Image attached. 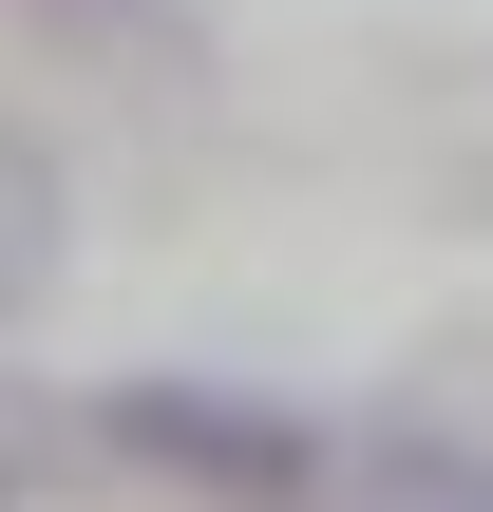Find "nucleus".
Listing matches in <instances>:
<instances>
[{
	"label": "nucleus",
	"instance_id": "obj_1",
	"mask_svg": "<svg viewBox=\"0 0 493 512\" xmlns=\"http://www.w3.org/2000/svg\"><path fill=\"white\" fill-rule=\"evenodd\" d=\"M95 456H133V475H171L209 512H304L323 494V437L285 399H228V380H114L95 399Z\"/></svg>",
	"mask_w": 493,
	"mask_h": 512
},
{
	"label": "nucleus",
	"instance_id": "obj_2",
	"mask_svg": "<svg viewBox=\"0 0 493 512\" xmlns=\"http://www.w3.org/2000/svg\"><path fill=\"white\" fill-rule=\"evenodd\" d=\"M57 247H76V190H57V152L0 114V323H19V304H57Z\"/></svg>",
	"mask_w": 493,
	"mask_h": 512
},
{
	"label": "nucleus",
	"instance_id": "obj_3",
	"mask_svg": "<svg viewBox=\"0 0 493 512\" xmlns=\"http://www.w3.org/2000/svg\"><path fill=\"white\" fill-rule=\"evenodd\" d=\"M361 512H493V456L437 437V418H399V437H361Z\"/></svg>",
	"mask_w": 493,
	"mask_h": 512
},
{
	"label": "nucleus",
	"instance_id": "obj_4",
	"mask_svg": "<svg viewBox=\"0 0 493 512\" xmlns=\"http://www.w3.org/2000/svg\"><path fill=\"white\" fill-rule=\"evenodd\" d=\"M19 19H57V38H114V57H152V76H190V19H171V0H19Z\"/></svg>",
	"mask_w": 493,
	"mask_h": 512
},
{
	"label": "nucleus",
	"instance_id": "obj_5",
	"mask_svg": "<svg viewBox=\"0 0 493 512\" xmlns=\"http://www.w3.org/2000/svg\"><path fill=\"white\" fill-rule=\"evenodd\" d=\"M0 512H19V456H0Z\"/></svg>",
	"mask_w": 493,
	"mask_h": 512
}]
</instances>
